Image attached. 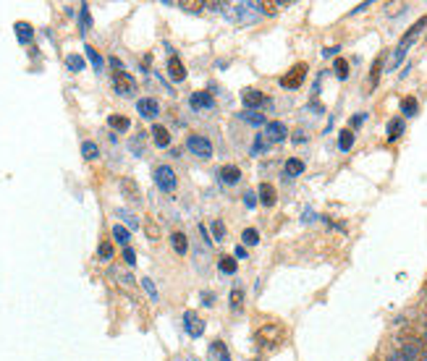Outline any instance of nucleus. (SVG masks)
I'll return each instance as SVG.
<instances>
[{"label": "nucleus", "instance_id": "nucleus-22", "mask_svg": "<svg viewBox=\"0 0 427 361\" xmlns=\"http://www.w3.org/2000/svg\"><path fill=\"white\" fill-rule=\"evenodd\" d=\"M338 147H341V150H344V152L351 150V147H354V131H349V128H346V131H341V139H338Z\"/></svg>", "mask_w": 427, "mask_h": 361}, {"label": "nucleus", "instance_id": "nucleus-10", "mask_svg": "<svg viewBox=\"0 0 427 361\" xmlns=\"http://www.w3.org/2000/svg\"><path fill=\"white\" fill-rule=\"evenodd\" d=\"M168 76H171L173 82H184V79H186V66H184L176 55L168 58Z\"/></svg>", "mask_w": 427, "mask_h": 361}, {"label": "nucleus", "instance_id": "nucleus-12", "mask_svg": "<svg viewBox=\"0 0 427 361\" xmlns=\"http://www.w3.org/2000/svg\"><path fill=\"white\" fill-rule=\"evenodd\" d=\"M121 191H123V197L131 199V202H139V199H142V191L137 186V181H131V178H121Z\"/></svg>", "mask_w": 427, "mask_h": 361}, {"label": "nucleus", "instance_id": "nucleus-36", "mask_svg": "<svg viewBox=\"0 0 427 361\" xmlns=\"http://www.w3.org/2000/svg\"><path fill=\"white\" fill-rule=\"evenodd\" d=\"M79 21H82V32H87V29H89V8H87V6H82Z\"/></svg>", "mask_w": 427, "mask_h": 361}, {"label": "nucleus", "instance_id": "nucleus-13", "mask_svg": "<svg viewBox=\"0 0 427 361\" xmlns=\"http://www.w3.org/2000/svg\"><path fill=\"white\" fill-rule=\"evenodd\" d=\"M262 100H265V94L260 92V89H244V92H241V103H244V105L247 107H252V110H254V107H260L262 105Z\"/></svg>", "mask_w": 427, "mask_h": 361}, {"label": "nucleus", "instance_id": "nucleus-5", "mask_svg": "<svg viewBox=\"0 0 427 361\" xmlns=\"http://www.w3.org/2000/svg\"><path fill=\"white\" fill-rule=\"evenodd\" d=\"M113 87H116V92L121 97H131V94L137 92V82H134V76L126 73V71H116L113 73Z\"/></svg>", "mask_w": 427, "mask_h": 361}, {"label": "nucleus", "instance_id": "nucleus-34", "mask_svg": "<svg viewBox=\"0 0 427 361\" xmlns=\"http://www.w3.org/2000/svg\"><path fill=\"white\" fill-rule=\"evenodd\" d=\"M213 236H215V241H223V238H226V225L220 220L213 222Z\"/></svg>", "mask_w": 427, "mask_h": 361}, {"label": "nucleus", "instance_id": "nucleus-4", "mask_svg": "<svg viewBox=\"0 0 427 361\" xmlns=\"http://www.w3.org/2000/svg\"><path fill=\"white\" fill-rule=\"evenodd\" d=\"M186 147H189L191 155H197L200 160H210V157H213V144H210V139L200 137V134H191L189 139H186Z\"/></svg>", "mask_w": 427, "mask_h": 361}, {"label": "nucleus", "instance_id": "nucleus-11", "mask_svg": "<svg viewBox=\"0 0 427 361\" xmlns=\"http://www.w3.org/2000/svg\"><path fill=\"white\" fill-rule=\"evenodd\" d=\"M137 113L142 118H155L157 113H160V105L155 103L152 97H142L139 103H137Z\"/></svg>", "mask_w": 427, "mask_h": 361}, {"label": "nucleus", "instance_id": "nucleus-18", "mask_svg": "<svg viewBox=\"0 0 427 361\" xmlns=\"http://www.w3.org/2000/svg\"><path fill=\"white\" fill-rule=\"evenodd\" d=\"M150 134H152V141L157 147H168V144H171V134H168L166 126H157V123H155Z\"/></svg>", "mask_w": 427, "mask_h": 361}, {"label": "nucleus", "instance_id": "nucleus-44", "mask_svg": "<svg viewBox=\"0 0 427 361\" xmlns=\"http://www.w3.org/2000/svg\"><path fill=\"white\" fill-rule=\"evenodd\" d=\"M110 66H113L116 71H123V63H121L119 58H110Z\"/></svg>", "mask_w": 427, "mask_h": 361}, {"label": "nucleus", "instance_id": "nucleus-15", "mask_svg": "<svg viewBox=\"0 0 427 361\" xmlns=\"http://www.w3.org/2000/svg\"><path fill=\"white\" fill-rule=\"evenodd\" d=\"M210 359L213 361H231V353H228L223 340H213V343H210Z\"/></svg>", "mask_w": 427, "mask_h": 361}, {"label": "nucleus", "instance_id": "nucleus-42", "mask_svg": "<svg viewBox=\"0 0 427 361\" xmlns=\"http://www.w3.org/2000/svg\"><path fill=\"white\" fill-rule=\"evenodd\" d=\"M244 204H247V207H254V204H257V197H254V194H252V191H247V194H244Z\"/></svg>", "mask_w": 427, "mask_h": 361}, {"label": "nucleus", "instance_id": "nucleus-16", "mask_svg": "<svg viewBox=\"0 0 427 361\" xmlns=\"http://www.w3.org/2000/svg\"><path fill=\"white\" fill-rule=\"evenodd\" d=\"M257 197H260V202L265 204V207H273L275 204V188L273 184H260V191H257Z\"/></svg>", "mask_w": 427, "mask_h": 361}, {"label": "nucleus", "instance_id": "nucleus-24", "mask_svg": "<svg viewBox=\"0 0 427 361\" xmlns=\"http://www.w3.org/2000/svg\"><path fill=\"white\" fill-rule=\"evenodd\" d=\"M218 270H220V272H226V275H234V272H236V259L223 256V259L218 262Z\"/></svg>", "mask_w": 427, "mask_h": 361}, {"label": "nucleus", "instance_id": "nucleus-9", "mask_svg": "<svg viewBox=\"0 0 427 361\" xmlns=\"http://www.w3.org/2000/svg\"><path fill=\"white\" fill-rule=\"evenodd\" d=\"M189 105L194 110H210V107H215V100L210 92H194L189 97Z\"/></svg>", "mask_w": 427, "mask_h": 361}, {"label": "nucleus", "instance_id": "nucleus-8", "mask_svg": "<svg viewBox=\"0 0 427 361\" xmlns=\"http://www.w3.org/2000/svg\"><path fill=\"white\" fill-rule=\"evenodd\" d=\"M184 327L191 338H202V333H204V322L197 317V312H184Z\"/></svg>", "mask_w": 427, "mask_h": 361}, {"label": "nucleus", "instance_id": "nucleus-26", "mask_svg": "<svg viewBox=\"0 0 427 361\" xmlns=\"http://www.w3.org/2000/svg\"><path fill=\"white\" fill-rule=\"evenodd\" d=\"M401 113L403 116H415L417 113V100L415 97H403L401 100Z\"/></svg>", "mask_w": 427, "mask_h": 361}, {"label": "nucleus", "instance_id": "nucleus-41", "mask_svg": "<svg viewBox=\"0 0 427 361\" xmlns=\"http://www.w3.org/2000/svg\"><path fill=\"white\" fill-rule=\"evenodd\" d=\"M123 259H126L129 265H134V262H137V254H134V249H129V246H126V249H123Z\"/></svg>", "mask_w": 427, "mask_h": 361}, {"label": "nucleus", "instance_id": "nucleus-14", "mask_svg": "<svg viewBox=\"0 0 427 361\" xmlns=\"http://www.w3.org/2000/svg\"><path fill=\"white\" fill-rule=\"evenodd\" d=\"M218 175H220V181H223V184L234 186V184H238V178H241V170H238L236 165H226V168H220V170H218Z\"/></svg>", "mask_w": 427, "mask_h": 361}, {"label": "nucleus", "instance_id": "nucleus-27", "mask_svg": "<svg viewBox=\"0 0 427 361\" xmlns=\"http://www.w3.org/2000/svg\"><path fill=\"white\" fill-rule=\"evenodd\" d=\"M333 71H336V76H338V79H346V76H349V63H346L344 58H336Z\"/></svg>", "mask_w": 427, "mask_h": 361}, {"label": "nucleus", "instance_id": "nucleus-23", "mask_svg": "<svg viewBox=\"0 0 427 361\" xmlns=\"http://www.w3.org/2000/svg\"><path fill=\"white\" fill-rule=\"evenodd\" d=\"M82 155H84V160H95V157H100V150H97L95 141H84Z\"/></svg>", "mask_w": 427, "mask_h": 361}, {"label": "nucleus", "instance_id": "nucleus-19", "mask_svg": "<svg viewBox=\"0 0 427 361\" xmlns=\"http://www.w3.org/2000/svg\"><path fill=\"white\" fill-rule=\"evenodd\" d=\"M284 173L288 175V178H294V175H302V173H304V163H302L299 157H291V160H286Z\"/></svg>", "mask_w": 427, "mask_h": 361}, {"label": "nucleus", "instance_id": "nucleus-32", "mask_svg": "<svg viewBox=\"0 0 427 361\" xmlns=\"http://www.w3.org/2000/svg\"><path fill=\"white\" fill-rule=\"evenodd\" d=\"M241 238H244V244H247V246H254L257 241H260V234H257L254 228H247V231L241 234Z\"/></svg>", "mask_w": 427, "mask_h": 361}, {"label": "nucleus", "instance_id": "nucleus-46", "mask_svg": "<svg viewBox=\"0 0 427 361\" xmlns=\"http://www.w3.org/2000/svg\"><path fill=\"white\" fill-rule=\"evenodd\" d=\"M147 234H150V236L155 238V236H157V228H155V225H147Z\"/></svg>", "mask_w": 427, "mask_h": 361}, {"label": "nucleus", "instance_id": "nucleus-43", "mask_svg": "<svg viewBox=\"0 0 427 361\" xmlns=\"http://www.w3.org/2000/svg\"><path fill=\"white\" fill-rule=\"evenodd\" d=\"M234 254H236V259H250V254H247V249H244V244L236 246V252H234Z\"/></svg>", "mask_w": 427, "mask_h": 361}, {"label": "nucleus", "instance_id": "nucleus-29", "mask_svg": "<svg viewBox=\"0 0 427 361\" xmlns=\"http://www.w3.org/2000/svg\"><path fill=\"white\" fill-rule=\"evenodd\" d=\"M84 50H87V58H89V63H92V66H95L97 71L103 69V58H100V53H97L95 47L87 45V47H84Z\"/></svg>", "mask_w": 427, "mask_h": 361}, {"label": "nucleus", "instance_id": "nucleus-2", "mask_svg": "<svg viewBox=\"0 0 427 361\" xmlns=\"http://www.w3.org/2000/svg\"><path fill=\"white\" fill-rule=\"evenodd\" d=\"M425 26H427V16H422V19H419V21H417L415 26H412V29H409V32L403 35V39H401V42H399V47H396V53H393L391 69H396V66L401 63V60H403V55H406V50H409V47L415 45V42H417V37H419V32H422Z\"/></svg>", "mask_w": 427, "mask_h": 361}, {"label": "nucleus", "instance_id": "nucleus-1", "mask_svg": "<svg viewBox=\"0 0 427 361\" xmlns=\"http://www.w3.org/2000/svg\"><path fill=\"white\" fill-rule=\"evenodd\" d=\"M286 338V330L278 322H265V325L254 333V340H257V346L260 349H275V346H281Z\"/></svg>", "mask_w": 427, "mask_h": 361}, {"label": "nucleus", "instance_id": "nucleus-20", "mask_svg": "<svg viewBox=\"0 0 427 361\" xmlns=\"http://www.w3.org/2000/svg\"><path fill=\"white\" fill-rule=\"evenodd\" d=\"M401 134H403V121L401 118H393L391 123H388V141H396Z\"/></svg>", "mask_w": 427, "mask_h": 361}, {"label": "nucleus", "instance_id": "nucleus-6", "mask_svg": "<svg viewBox=\"0 0 427 361\" xmlns=\"http://www.w3.org/2000/svg\"><path fill=\"white\" fill-rule=\"evenodd\" d=\"M304 76H307V63H297V66L281 79V87H284V89H299L302 82H304Z\"/></svg>", "mask_w": 427, "mask_h": 361}, {"label": "nucleus", "instance_id": "nucleus-37", "mask_svg": "<svg viewBox=\"0 0 427 361\" xmlns=\"http://www.w3.org/2000/svg\"><path fill=\"white\" fill-rule=\"evenodd\" d=\"M97 252H100V256H103V259H113V246L107 244V241H103Z\"/></svg>", "mask_w": 427, "mask_h": 361}, {"label": "nucleus", "instance_id": "nucleus-33", "mask_svg": "<svg viewBox=\"0 0 427 361\" xmlns=\"http://www.w3.org/2000/svg\"><path fill=\"white\" fill-rule=\"evenodd\" d=\"M116 215H119V218H123V222H126L129 228H139V220H137V218H134L131 212H126V210H119V212H116Z\"/></svg>", "mask_w": 427, "mask_h": 361}, {"label": "nucleus", "instance_id": "nucleus-31", "mask_svg": "<svg viewBox=\"0 0 427 361\" xmlns=\"http://www.w3.org/2000/svg\"><path fill=\"white\" fill-rule=\"evenodd\" d=\"M241 118L247 121V123H252V126H265V116H260V113H241Z\"/></svg>", "mask_w": 427, "mask_h": 361}, {"label": "nucleus", "instance_id": "nucleus-38", "mask_svg": "<svg viewBox=\"0 0 427 361\" xmlns=\"http://www.w3.org/2000/svg\"><path fill=\"white\" fill-rule=\"evenodd\" d=\"M241 299H244V293L236 288V291L231 293V306H234V309H241Z\"/></svg>", "mask_w": 427, "mask_h": 361}, {"label": "nucleus", "instance_id": "nucleus-45", "mask_svg": "<svg viewBox=\"0 0 427 361\" xmlns=\"http://www.w3.org/2000/svg\"><path fill=\"white\" fill-rule=\"evenodd\" d=\"M202 299H204V303H207V306H213V293H202Z\"/></svg>", "mask_w": 427, "mask_h": 361}, {"label": "nucleus", "instance_id": "nucleus-17", "mask_svg": "<svg viewBox=\"0 0 427 361\" xmlns=\"http://www.w3.org/2000/svg\"><path fill=\"white\" fill-rule=\"evenodd\" d=\"M171 246H173V252L176 254H186L189 252V241H186V234H181V231H176V234L171 236Z\"/></svg>", "mask_w": 427, "mask_h": 361}, {"label": "nucleus", "instance_id": "nucleus-40", "mask_svg": "<svg viewBox=\"0 0 427 361\" xmlns=\"http://www.w3.org/2000/svg\"><path fill=\"white\" fill-rule=\"evenodd\" d=\"M406 11V3H388V13H403Z\"/></svg>", "mask_w": 427, "mask_h": 361}, {"label": "nucleus", "instance_id": "nucleus-25", "mask_svg": "<svg viewBox=\"0 0 427 361\" xmlns=\"http://www.w3.org/2000/svg\"><path fill=\"white\" fill-rule=\"evenodd\" d=\"M16 35H19V42H29L32 39V26L29 24H16Z\"/></svg>", "mask_w": 427, "mask_h": 361}, {"label": "nucleus", "instance_id": "nucleus-35", "mask_svg": "<svg viewBox=\"0 0 427 361\" xmlns=\"http://www.w3.org/2000/svg\"><path fill=\"white\" fill-rule=\"evenodd\" d=\"M142 285H144V291L150 293V299H155L157 301V288H155V283L150 278H142Z\"/></svg>", "mask_w": 427, "mask_h": 361}, {"label": "nucleus", "instance_id": "nucleus-3", "mask_svg": "<svg viewBox=\"0 0 427 361\" xmlns=\"http://www.w3.org/2000/svg\"><path fill=\"white\" fill-rule=\"evenodd\" d=\"M152 175H155V184H157L160 191H168V194H171V191L176 188V173H173L171 165H157Z\"/></svg>", "mask_w": 427, "mask_h": 361}, {"label": "nucleus", "instance_id": "nucleus-21", "mask_svg": "<svg viewBox=\"0 0 427 361\" xmlns=\"http://www.w3.org/2000/svg\"><path fill=\"white\" fill-rule=\"evenodd\" d=\"M107 123H110V128H116V131H129V126H131V121L123 116H110L107 118Z\"/></svg>", "mask_w": 427, "mask_h": 361}, {"label": "nucleus", "instance_id": "nucleus-39", "mask_svg": "<svg viewBox=\"0 0 427 361\" xmlns=\"http://www.w3.org/2000/svg\"><path fill=\"white\" fill-rule=\"evenodd\" d=\"M380 66H383V60H375V66H372V79H369V84H372V87H375V84H378V76H380Z\"/></svg>", "mask_w": 427, "mask_h": 361}, {"label": "nucleus", "instance_id": "nucleus-7", "mask_svg": "<svg viewBox=\"0 0 427 361\" xmlns=\"http://www.w3.org/2000/svg\"><path fill=\"white\" fill-rule=\"evenodd\" d=\"M286 134H288V128H286V123H281V121H270V123H265V141H268V144L284 141Z\"/></svg>", "mask_w": 427, "mask_h": 361}, {"label": "nucleus", "instance_id": "nucleus-30", "mask_svg": "<svg viewBox=\"0 0 427 361\" xmlns=\"http://www.w3.org/2000/svg\"><path fill=\"white\" fill-rule=\"evenodd\" d=\"M66 66H69L73 73H79V71L84 69V58L82 55H69V58H66Z\"/></svg>", "mask_w": 427, "mask_h": 361}, {"label": "nucleus", "instance_id": "nucleus-28", "mask_svg": "<svg viewBox=\"0 0 427 361\" xmlns=\"http://www.w3.org/2000/svg\"><path fill=\"white\" fill-rule=\"evenodd\" d=\"M113 238H116L121 246H129V231H126L123 225H116V228H113Z\"/></svg>", "mask_w": 427, "mask_h": 361}]
</instances>
